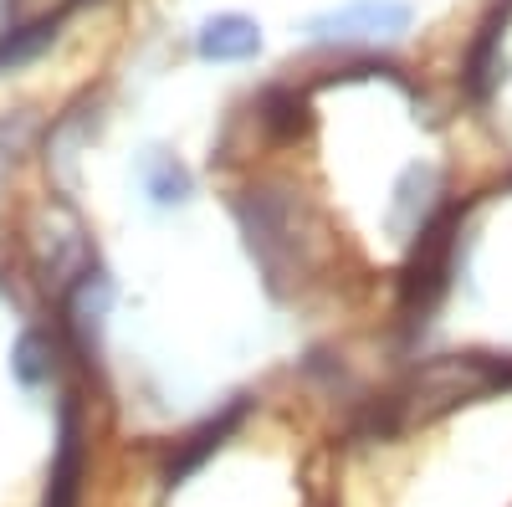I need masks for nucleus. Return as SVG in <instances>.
<instances>
[{"label":"nucleus","mask_w":512,"mask_h":507,"mask_svg":"<svg viewBox=\"0 0 512 507\" xmlns=\"http://www.w3.org/2000/svg\"><path fill=\"white\" fill-rule=\"evenodd\" d=\"M502 31H507V6L487 16L472 57H466V88H472L477 98H487V93L497 88V72H502V67H497V41H502Z\"/></svg>","instance_id":"obj_7"},{"label":"nucleus","mask_w":512,"mask_h":507,"mask_svg":"<svg viewBox=\"0 0 512 507\" xmlns=\"http://www.w3.org/2000/svg\"><path fill=\"white\" fill-rule=\"evenodd\" d=\"M149 195H154L159 205H180V200L190 195V169H185L175 154L149 159Z\"/></svg>","instance_id":"obj_8"},{"label":"nucleus","mask_w":512,"mask_h":507,"mask_svg":"<svg viewBox=\"0 0 512 507\" xmlns=\"http://www.w3.org/2000/svg\"><path fill=\"white\" fill-rule=\"evenodd\" d=\"M451 246H456V210H446V216L436 226H425L420 246H415V262L405 272V308L425 313L441 292H446V277H451Z\"/></svg>","instance_id":"obj_2"},{"label":"nucleus","mask_w":512,"mask_h":507,"mask_svg":"<svg viewBox=\"0 0 512 507\" xmlns=\"http://www.w3.org/2000/svg\"><path fill=\"white\" fill-rule=\"evenodd\" d=\"M108 298H113V287H108L103 272H82V282L67 292V328H72V338H77L82 354H93V344H98Z\"/></svg>","instance_id":"obj_4"},{"label":"nucleus","mask_w":512,"mask_h":507,"mask_svg":"<svg viewBox=\"0 0 512 507\" xmlns=\"http://www.w3.org/2000/svg\"><path fill=\"white\" fill-rule=\"evenodd\" d=\"M6 134H11V123H0V175H6V154H11V144H6Z\"/></svg>","instance_id":"obj_11"},{"label":"nucleus","mask_w":512,"mask_h":507,"mask_svg":"<svg viewBox=\"0 0 512 507\" xmlns=\"http://www.w3.org/2000/svg\"><path fill=\"white\" fill-rule=\"evenodd\" d=\"M57 36V16H47V21H36V26H21V31H11L6 41H0V67H16V62H26V57H36L47 41Z\"/></svg>","instance_id":"obj_9"},{"label":"nucleus","mask_w":512,"mask_h":507,"mask_svg":"<svg viewBox=\"0 0 512 507\" xmlns=\"http://www.w3.org/2000/svg\"><path fill=\"white\" fill-rule=\"evenodd\" d=\"M77 492H82V415H77V405H67L62 410V446H57L47 507H77Z\"/></svg>","instance_id":"obj_5"},{"label":"nucleus","mask_w":512,"mask_h":507,"mask_svg":"<svg viewBox=\"0 0 512 507\" xmlns=\"http://www.w3.org/2000/svg\"><path fill=\"white\" fill-rule=\"evenodd\" d=\"M195 52L205 62H246L262 52V26L251 16H210L195 36Z\"/></svg>","instance_id":"obj_3"},{"label":"nucleus","mask_w":512,"mask_h":507,"mask_svg":"<svg viewBox=\"0 0 512 507\" xmlns=\"http://www.w3.org/2000/svg\"><path fill=\"white\" fill-rule=\"evenodd\" d=\"M405 26L410 6H400V0H354V6L313 16L303 31L308 41H369V36H400Z\"/></svg>","instance_id":"obj_1"},{"label":"nucleus","mask_w":512,"mask_h":507,"mask_svg":"<svg viewBox=\"0 0 512 507\" xmlns=\"http://www.w3.org/2000/svg\"><path fill=\"white\" fill-rule=\"evenodd\" d=\"M11 369L21 374V385H41V379H47V369H52V364H41V338H36V333H26L21 344H16Z\"/></svg>","instance_id":"obj_10"},{"label":"nucleus","mask_w":512,"mask_h":507,"mask_svg":"<svg viewBox=\"0 0 512 507\" xmlns=\"http://www.w3.org/2000/svg\"><path fill=\"white\" fill-rule=\"evenodd\" d=\"M241 415H246V400H236V405H231L221 420H205V426H200V431H195V436H190L180 451H175V461H169V472H164V477H169V487H180V482L200 467V461H205L210 451H221V441L241 426Z\"/></svg>","instance_id":"obj_6"}]
</instances>
